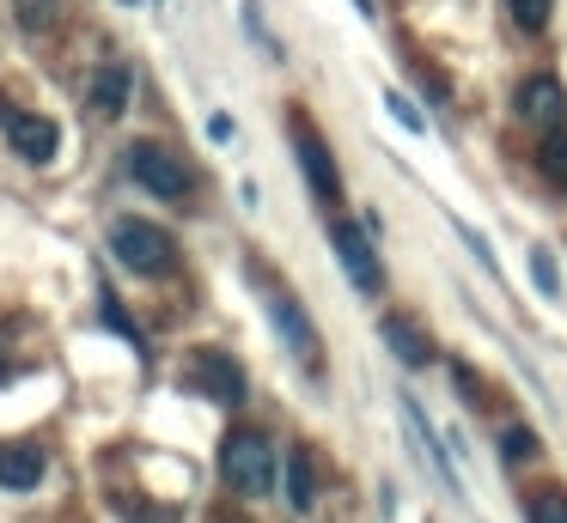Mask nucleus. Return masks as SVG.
I'll list each match as a JSON object with an SVG mask.
<instances>
[{
  "instance_id": "2",
  "label": "nucleus",
  "mask_w": 567,
  "mask_h": 523,
  "mask_svg": "<svg viewBox=\"0 0 567 523\" xmlns=\"http://www.w3.org/2000/svg\"><path fill=\"white\" fill-rule=\"evenodd\" d=\"M111 255L128 268V274H141V280L172 274V268H177L172 231L153 226V219H116V226H111Z\"/></svg>"
},
{
  "instance_id": "9",
  "label": "nucleus",
  "mask_w": 567,
  "mask_h": 523,
  "mask_svg": "<svg viewBox=\"0 0 567 523\" xmlns=\"http://www.w3.org/2000/svg\"><path fill=\"white\" fill-rule=\"evenodd\" d=\"M518 116L525 122H537L543 134H555L567 122V92H561V80H549V73H537V80H525L518 85Z\"/></svg>"
},
{
  "instance_id": "1",
  "label": "nucleus",
  "mask_w": 567,
  "mask_h": 523,
  "mask_svg": "<svg viewBox=\"0 0 567 523\" xmlns=\"http://www.w3.org/2000/svg\"><path fill=\"white\" fill-rule=\"evenodd\" d=\"M220 481L245 499H262L275 487V444L257 426H233L220 438Z\"/></svg>"
},
{
  "instance_id": "4",
  "label": "nucleus",
  "mask_w": 567,
  "mask_h": 523,
  "mask_svg": "<svg viewBox=\"0 0 567 523\" xmlns=\"http://www.w3.org/2000/svg\"><path fill=\"white\" fill-rule=\"evenodd\" d=\"M184 384L196 389V396L220 401V408H238V401L250 396L245 365H238V359H226V353H196V359L184 365Z\"/></svg>"
},
{
  "instance_id": "18",
  "label": "nucleus",
  "mask_w": 567,
  "mask_h": 523,
  "mask_svg": "<svg viewBox=\"0 0 567 523\" xmlns=\"http://www.w3.org/2000/svg\"><path fill=\"white\" fill-rule=\"evenodd\" d=\"M525 511H530V523H567V493L561 487H543Z\"/></svg>"
},
{
  "instance_id": "22",
  "label": "nucleus",
  "mask_w": 567,
  "mask_h": 523,
  "mask_svg": "<svg viewBox=\"0 0 567 523\" xmlns=\"http://www.w3.org/2000/svg\"><path fill=\"white\" fill-rule=\"evenodd\" d=\"M384 109H391V116H396V122H403V128H409V134H427V116H421V109H415V104H409V97H403V92H384Z\"/></svg>"
},
{
  "instance_id": "5",
  "label": "nucleus",
  "mask_w": 567,
  "mask_h": 523,
  "mask_svg": "<svg viewBox=\"0 0 567 523\" xmlns=\"http://www.w3.org/2000/svg\"><path fill=\"white\" fill-rule=\"evenodd\" d=\"M262 311H269L275 335L287 341V353H293V359L318 365V328H311V316L293 304V292H287V286H269V292H262Z\"/></svg>"
},
{
  "instance_id": "23",
  "label": "nucleus",
  "mask_w": 567,
  "mask_h": 523,
  "mask_svg": "<svg viewBox=\"0 0 567 523\" xmlns=\"http://www.w3.org/2000/svg\"><path fill=\"white\" fill-rule=\"evenodd\" d=\"M123 517L128 523H177V511H141L135 499H123Z\"/></svg>"
},
{
  "instance_id": "26",
  "label": "nucleus",
  "mask_w": 567,
  "mask_h": 523,
  "mask_svg": "<svg viewBox=\"0 0 567 523\" xmlns=\"http://www.w3.org/2000/svg\"><path fill=\"white\" fill-rule=\"evenodd\" d=\"M354 7H360V19H372V12H379V7H372V0H354Z\"/></svg>"
},
{
  "instance_id": "12",
  "label": "nucleus",
  "mask_w": 567,
  "mask_h": 523,
  "mask_svg": "<svg viewBox=\"0 0 567 523\" xmlns=\"http://www.w3.org/2000/svg\"><path fill=\"white\" fill-rule=\"evenodd\" d=\"M403 414H409V426H415V438H421V450H427V462L440 469V481L452 487V493H464V487H457V469H452V457L440 450V438H433V426H427V414H421V401H415V396H403Z\"/></svg>"
},
{
  "instance_id": "17",
  "label": "nucleus",
  "mask_w": 567,
  "mask_h": 523,
  "mask_svg": "<svg viewBox=\"0 0 567 523\" xmlns=\"http://www.w3.org/2000/svg\"><path fill=\"white\" fill-rule=\"evenodd\" d=\"M99 316H104V323H111V328H116V335H123L135 353H147V341H141V328L123 316V304H116V292H104V299H99Z\"/></svg>"
},
{
  "instance_id": "27",
  "label": "nucleus",
  "mask_w": 567,
  "mask_h": 523,
  "mask_svg": "<svg viewBox=\"0 0 567 523\" xmlns=\"http://www.w3.org/2000/svg\"><path fill=\"white\" fill-rule=\"evenodd\" d=\"M123 7H141V0H123Z\"/></svg>"
},
{
  "instance_id": "13",
  "label": "nucleus",
  "mask_w": 567,
  "mask_h": 523,
  "mask_svg": "<svg viewBox=\"0 0 567 523\" xmlns=\"http://www.w3.org/2000/svg\"><path fill=\"white\" fill-rule=\"evenodd\" d=\"M384 341H391V353L403 365H433V347L421 341L415 323H403V316H384Z\"/></svg>"
},
{
  "instance_id": "3",
  "label": "nucleus",
  "mask_w": 567,
  "mask_h": 523,
  "mask_svg": "<svg viewBox=\"0 0 567 523\" xmlns=\"http://www.w3.org/2000/svg\"><path fill=\"white\" fill-rule=\"evenodd\" d=\"M128 177H135L147 195L172 201V207H184V201H189V189H196L189 165L172 153V146H159V140H135V146H128Z\"/></svg>"
},
{
  "instance_id": "14",
  "label": "nucleus",
  "mask_w": 567,
  "mask_h": 523,
  "mask_svg": "<svg viewBox=\"0 0 567 523\" xmlns=\"http://www.w3.org/2000/svg\"><path fill=\"white\" fill-rule=\"evenodd\" d=\"M287 505H293V511L318 505V474H311L306 450H293V457H287Z\"/></svg>"
},
{
  "instance_id": "6",
  "label": "nucleus",
  "mask_w": 567,
  "mask_h": 523,
  "mask_svg": "<svg viewBox=\"0 0 567 523\" xmlns=\"http://www.w3.org/2000/svg\"><path fill=\"white\" fill-rule=\"evenodd\" d=\"M0 128H7L13 153L31 158V165H50L55 146H62V128L50 116H31V109H13V104H0Z\"/></svg>"
},
{
  "instance_id": "19",
  "label": "nucleus",
  "mask_w": 567,
  "mask_h": 523,
  "mask_svg": "<svg viewBox=\"0 0 567 523\" xmlns=\"http://www.w3.org/2000/svg\"><path fill=\"white\" fill-rule=\"evenodd\" d=\"M530 280H537L543 299H561V268L549 262V250H530Z\"/></svg>"
},
{
  "instance_id": "11",
  "label": "nucleus",
  "mask_w": 567,
  "mask_h": 523,
  "mask_svg": "<svg viewBox=\"0 0 567 523\" xmlns=\"http://www.w3.org/2000/svg\"><path fill=\"white\" fill-rule=\"evenodd\" d=\"M128 92H135V73H128V67H116V61H111V67H99V73H92V109H99V116H123V109H128Z\"/></svg>"
},
{
  "instance_id": "16",
  "label": "nucleus",
  "mask_w": 567,
  "mask_h": 523,
  "mask_svg": "<svg viewBox=\"0 0 567 523\" xmlns=\"http://www.w3.org/2000/svg\"><path fill=\"white\" fill-rule=\"evenodd\" d=\"M506 12H513V24H518V31H530V36H537L543 24H549L555 0H506Z\"/></svg>"
},
{
  "instance_id": "8",
  "label": "nucleus",
  "mask_w": 567,
  "mask_h": 523,
  "mask_svg": "<svg viewBox=\"0 0 567 523\" xmlns=\"http://www.w3.org/2000/svg\"><path fill=\"white\" fill-rule=\"evenodd\" d=\"M293 153H299V170H306L311 195H318V201H330V207L342 201V170H336L330 146H323L311 128H299V134H293Z\"/></svg>"
},
{
  "instance_id": "20",
  "label": "nucleus",
  "mask_w": 567,
  "mask_h": 523,
  "mask_svg": "<svg viewBox=\"0 0 567 523\" xmlns=\"http://www.w3.org/2000/svg\"><path fill=\"white\" fill-rule=\"evenodd\" d=\"M501 457H506V462L537 457V432H530V426H506V432H501Z\"/></svg>"
},
{
  "instance_id": "15",
  "label": "nucleus",
  "mask_w": 567,
  "mask_h": 523,
  "mask_svg": "<svg viewBox=\"0 0 567 523\" xmlns=\"http://www.w3.org/2000/svg\"><path fill=\"white\" fill-rule=\"evenodd\" d=\"M13 19H19V31H55L62 0H13Z\"/></svg>"
},
{
  "instance_id": "21",
  "label": "nucleus",
  "mask_w": 567,
  "mask_h": 523,
  "mask_svg": "<svg viewBox=\"0 0 567 523\" xmlns=\"http://www.w3.org/2000/svg\"><path fill=\"white\" fill-rule=\"evenodd\" d=\"M543 177L567 189V134H549V140H543Z\"/></svg>"
},
{
  "instance_id": "10",
  "label": "nucleus",
  "mask_w": 567,
  "mask_h": 523,
  "mask_svg": "<svg viewBox=\"0 0 567 523\" xmlns=\"http://www.w3.org/2000/svg\"><path fill=\"white\" fill-rule=\"evenodd\" d=\"M43 474H50V457L38 444H25V438H7L0 444V487L7 493H38Z\"/></svg>"
},
{
  "instance_id": "25",
  "label": "nucleus",
  "mask_w": 567,
  "mask_h": 523,
  "mask_svg": "<svg viewBox=\"0 0 567 523\" xmlns=\"http://www.w3.org/2000/svg\"><path fill=\"white\" fill-rule=\"evenodd\" d=\"M13 377H19V365H7V359H0V389L13 384Z\"/></svg>"
},
{
  "instance_id": "24",
  "label": "nucleus",
  "mask_w": 567,
  "mask_h": 523,
  "mask_svg": "<svg viewBox=\"0 0 567 523\" xmlns=\"http://www.w3.org/2000/svg\"><path fill=\"white\" fill-rule=\"evenodd\" d=\"M208 134H214V140H233V116H226V109H214V116H208Z\"/></svg>"
},
{
  "instance_id": "7",
  "label": "nucleus",
  "mask_w": 567,
  "mask_h": 523,
  "mask_svg": "<svg viewBox=\"0 0 567 523\" xmlns=\"http://www.w3.org/2000/svg\"><path fill=\"white\" fill-rule=\"evenodd\" d=\"M330 243H336V262H342V274L354 280L360 292H384V262H379V250L367 243V231L342 219V226L330 231Z\"/></svg>"
}]
</instances>
